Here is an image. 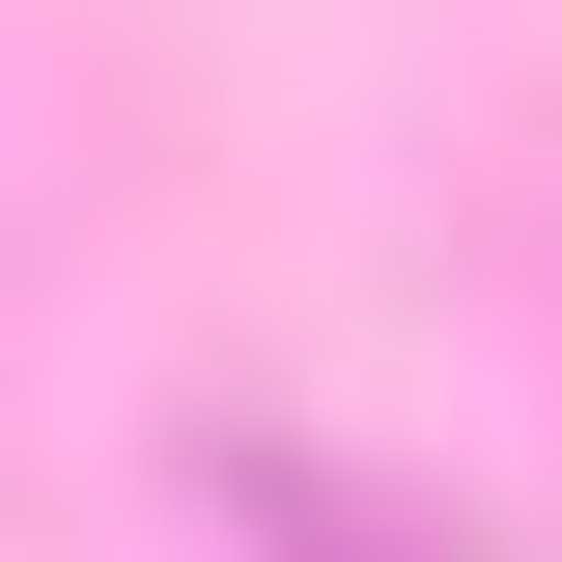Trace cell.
I'll use <instances>...</instances> for the list:
<instances>
[{"label": "cell", "instance_id": "1", "mask_svg": "<svg viewBox=\"0 0 562 562\" xmlns=\"http://www.w3.org/2000/svg\"><path fill=\"white\" fill-rule=\"evenodd\" d=\"M225 535L254 562H450V535H394V506H338L310 450H225Z\"/></svg>", "mask_w": 562, "mask_h": 562}]
</instances>
